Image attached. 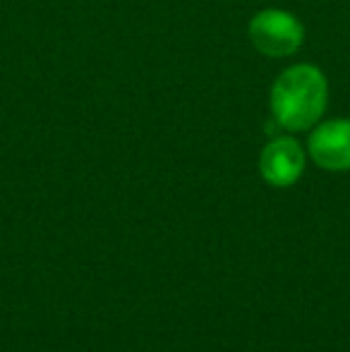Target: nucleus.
Wrapping results in <instances>:
<instances>
[{"label":"nucleus","instance_id":"f257e3e1","mask_svg":"<svg viewBox=\"0 0 350 352\" xmlns=\"http://www.w3.org/2000/svg\"><path fill=\"white\" fill-rule=\"evenodd\" d=\"M327 98L329 84L324 74L312 65H295L271 87V113L283 130L303 132L319 122Z\"/></svg>","mask_w":350,"mask_h":352},{"label":"nucleus","instance_id":"f03ea898","mask_svg":"<svg viewBox=\"0 0 350 352\" xmlns=\"http://www.w3.org/2000/svg\"><path fill=\"white\" fill-rule=\"evenodd\" d=\"M250 38H252V46L264 56L285 58L303 46L305 29L290 12L264 10L250 22Z\"/></svg>","mask_w":350,"mask_h":352},{"label":"nucleus","instance_id":"7ed1b4c3","mask_svg":"<svg viewBox=\"0 0 350 352\" xmlns=\"http://www.w3.org/2000/svg\"><path fill=\"white\" fill-rule=\"evenodd\" d=\"M309 156L324 170H350V120H329L309 137Z\"/></svg>","mask_w":350,"mask_h":352},{"label":"nucleus","instance_id":"20e7f679","mask_svg":"<svg viewBox=\"0 0 350 352\" xmlns=\"http://www.w3.org/2000/svg\"><path fill=\"white\" fill-rule=\"evenodd\" d=\"M259 170L271 187H290L300 180L305 170V151L295 140L278 137L264 146Z\"/></svg>","mask_w":350,"mask_h":352}]
</instances>
